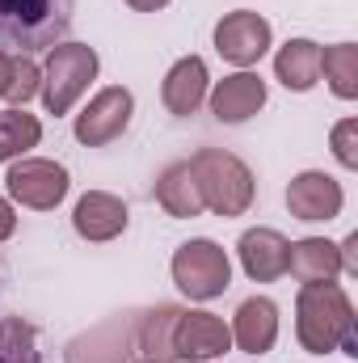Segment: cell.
<instances>
[{
  "label": "cell",
  "instance_id": "obj_11",
  "mask_svg": "<svg viewBox=\"0 0 358 363\" xmlns=\"http://www.w3.org/2000/svg\"><path fill=\"white\" fill-rule=\"evenodd\" d=\"M287 207L299 220H333L342 211V186L329 174H299L287 186Z\"/></svg>",
  "mask_w": 358,
  "mask_h": 363
},
{
  "label": "cell",
  "instance_id": "obj_25",
  "mask_svg": "<svg viewBox=\"0 0 358 363\" xmlns=\"http://www.w3.org/2000/svg\"><path fill=\"white\" fill-rule=\"evenodd\" d=\"M337 254H342V271L358 274V233L346 237V245H337Z\"/></svg>",
  "mask_w": 358,
  "mask_h": 363
},
{
  "label": "cell",
  "instance_id": "obj_26",
  "mask_svg": "<svg viewBox=\"0 0 358 363\" xmlns=\"http://www.w3.org/2000/svg\"><path fill=\"white\" fill-rule=\"evenodd\" d=\"M13 64H17V55L0 51V97H4V93H8V85H13Z\"/></svg>",
  "mask_w": 358,
  "mask_h": 363
},
{
  "label": "cell",
  "instance_id": "obj_13",
  "mask_svg": "<svg viewBox=\"0 0 358 363\" xmlns=\"http://www.w3.org/2000/svg\"><path fill=\"white\" fill-rule=\"evenodd\" d=\"M72 224H76V233L85 241H110V237H118L127 228V207H122V199H114L105 190H89L76 203Z\"/></svg>",
  "mask_w": 358,
  "mask_h": 363
},
{
  "label": "cell",
  "instance_id": "obj_18",
  "mask_svg": "<svg viewBox=\"0 0 358 363\" xmlns=\"http://www.w3.org/2000/svg\"><path fill=\"white\" fill-rule=\"evenodd\" d=\"M156 203L169 211V216H178V220H190V216H198L202 211V194H198V182L190 174V165L181 161V165H169L161 182H156Z\"/></svg>",
  "mask_w": 358,
  "mask_h": 363
},
{
  "label": "cell",
  "instance_id": "obj_27",
  "mask_svg": "<svg viewBox=\"0 0 358 363\" xmlns=\"http://www.w3.org/2000/svg\"><path fill=\"white\" fill-rule=\"evenodd\" d=\"M13 228H17V216H13V207L0 199V241H4V237H13Z\"/></svg>",
  "mask_w": 358,
  "mask_h": 363
},
{
  "label": "cell",
  "instance_id": "obj_21",
  "mask_svg": "<svg viewBox=\"0 0 358 363\" xmlns=\"http://www.w3.org/2000/svg\"><path fill=\"white\" fill-rule=\"evenodd\" d=\"M321 72L329 77V85L337 97H358V47L354 43H337L321 51Z\"/></svg>",
  "mask_w": 358,
  "mask_h": 363
},
{
  "label": "cell",
  "instance_id": "obj_9",
  "mask_svg": "<svg viewBox=\"0 0 358 363\" xmlns=\"http://www.w3.org/2000/svg\"><path fill=\"white\" fill-rule=\"evenodd\" d=\"M215 47H219L224 60H232V64H241V68H245V64H258L270 47V21L258 17V13H249V9L228 13V17L215 26Z\"/></svg>",
  "mask_w": 358,
  "mask_h": 363
},
{
  "label": "cell",
  "instance_id": "obj_4",
  "mask_svg": "<svg viewBox=\"0 0 358 363\" xmlns=\"http://www.w3.org/2000/svg\"><path fill=\"white\" fill-rule=\"evenodd\" d=\"M232 262L215 241H185L173 254V283L190 300H215L228 291Z\"/></svg>",
  "mask_w": 358,
  "mask_h": 363
},
{
  "label": "cell",
  "instance_id": "obj_23",
  "mask_svg": "<svg viewBox=\"0 0 358 363\" xmlns=\"http://www.w3.org/2000/svg\"><path fill=\"white\" fill-rule=\"evenodd\" d=\"M358 118H342L337 127H333V152H337V161L346 165V169H354L358 165Z\"/></svg>",
  "mask_w": 358,
  "mask_h": 363
},
{
  "label": "cell",
  "instance_id": "obj_7",
  "mask_svg": "<svg viewBox=\"0 0 358 363\" xmlns=\"http://www.w3.org/2000/svg\"><path fill=\"white\" fill-rule=\"evenodd\" d=\"M8 194L21 203V207H34V211H51L64 194H68V169L55 165V161H17L8 169Z\"/></svg>",
  "mask_w": 358,
  "mask_h": 363
},
{
  "label": "cell",
  "instance_id": "obj_19",
  "mask_svg": "<svg viewBox=\"0 0 358 363\" xmlns=\"http://www.w3.org/2000/svg\"><path fill=\"white\" fill-rule=\"evenodd\" d=\"M181 308H169V304H161V308H152V313H144L139 317V330H135V347L144 351V359H156V363H173V321H178Z\"/></svg>",
  "mask_w": 358,
  "mask_h": 363
},
{
  "label": "cell",
  "instance_id": "obj_14",
  "mask_svg": "<svg viewBox=\"0 0 358 363\" xmlns=\"http://www.w3.org/2000/svg\"><path fill=\"white\" fill-rule=\"evenodd\" d=\"M232 338H236V347L245 355H266L274 347V338H278V308H274V300H266V296L245 300L241 313H236Z\"/></svg>",
  "mask_w": 358,
  "mask_h": 363
},
{
  "label": "cell",
  "instance_id": "obj_6",
  "mask_svg": "<svg viewBox=\"0 0 358 363\" xmlns=\"http://www.w3.org/2000/svg\"><path fill=\"white\" fill-rule=\"evenodd\" d=\"M131 110H135V101H131V93L122 89V85L101 89L89 106L76 114V140H81V144H89V148L114 144V140L127 131Z\"/></svg>",
  "mask_w": 358,
  "mask_h": 363
},
{
  "label": "cell",
  "instance_id": "obj_2",
  "mask_svg": "<svg viewBox=\"0 0 358 363\" xmlns=\"http://www.w3.org/2000/svg\"><path fill=\"white\" fill-rule=\"evenodd\" d=\"M76 0H0V47L17 55L47 51L72 26Z\"/></svg>",
  "mask_w": 358,
  "mask_h": 363
},
{
  "label": "cell",
  "instance_id": "obj_10",
  "mask_svg": "<svg viewBox=\"0 0 358 363\" xmlns=\"http://www.w3.org/2000/svg\"><path fill=\"white\" fill-rule=\"evenodd\" d=\"M287 258H291V241L274 228H249L241 237V262L245 274L258 283H274L287 274Z\"/></svg>",
  "mask_w": 358,
  "mask_h": 363
},
{
  "label": "cell",
  "instance_id": "obj_24",
  "mask_svg": "<svg viewBox=\"0 0 358 363\" xmlns=\"http://www.w3.org/2000/svg\"><path fill=\"white\" fill-rule=\"evenodd\" d=\"M34 93H38V68L17 55V64H13V85H8L4 97H8V101H30Z\"/></svg>",
  "mask_w": 358,
  "mask_h": 363
},
{
  "label": "cell",
  "instance_id": "obj_17",
  "mask_svg": "<svg viewBox=\"0 0 358 363\" xmlns=\"http://www.w3.org/2000/svg\"><path fill=\"white\" fill-rule=\"evenodd\" d=\"M274 72H278V81H282L287 89H295V93L312 89V85L321 81V47H316L312 38H291V43L278 51Z\"/></svg>",
  "mask_w": 358,
  "mask_h": 363
},
{
  "label": "cell",
  "instance_id": "obj_8",
  "mask_svg": "<svg viewBox=\"0 0 358 363\" xmlns=\"http://www.w3.org/2000/svg\"><path fill=\"white\" fill-rule=\"evenodd\" d=\"M232 347V330L215 317V313H185L181 308L173 321V355L178 359H215Z\"/></svg>",
  "mask_w": 358,
  "mask_h": 363
},
{
  "label": "cell",
  "instance_id": "obj_15",
  "mask_svg": "<svg viewBox=\"0 0 358 363\" xmlns=\"http://www.w3.org/2000/svg\"><path fill=\"white\" fill-rule=\"evenodd\" d=\"M165 106H169V114H194L198 106H202V97H207V64L198 60V55H185L178 60L173 68H169V77H165Z\"/></svg>",
  "mask_w": 358,
  "mask_h": 363
},
{
  "label": "cell",
  "instance_id": "obj_16",
  "mask_svg": "<svg viewBox=\"0 0 358 363\" xmlns=\"http://www.w3.org/2000/svg\"><path fill=\"white\" fill-rule=\"evenodd\" d=\"M287 271L295 274L299 283H333V274L342 271V254H337L333 241H325V237H308V241L291 245Z\"/></svg>",
  "mask_w": 358,
  "mask_h": 363
},
{
  "label": "cell",
  "instance_id": "obj_28",
  "mask_svg": "<svg viewBox=\"0 0 358 363\" xmlns=\"http://www.w3.org/2000/svg\"><path fill=\"white\" fill-rule=\"evenodd\" d=\"M127 4H131L135 13H156V9H165L169 0H127Z\"/></svg>",
  "mask_w": 358,
  "mask_h": 363
},
{
  "label": "cell",
  "instance_id": "obj_5",
  "mask_svg": "<svg viewBox=\"0 0 358 363\" xmlns=\"http://www.w3.org/2000/svg\"><path fill=\"white\" fill-rule=\"evenodd\" d=\"M97 72V55L93 47H81V43H59L51 47L47 55V81H42V101L51 114H68L72 101L85 93V85Z\"/></svg>",
  "mask_w": 358,
  "mask_h": 363
},
{
  "label": "cell",
  "instance_id": "obj_1",
  "mask_svg": "<svg viewBox=\"0 0 358 363\" xmlns=\"http://www.w3.org/2000/svg\"><path fill=\"white\" fill-rule=\"evenodd\" d=\"M299 321V342L312 355H329L337 347H346L350 355H358L354 342V304L337 283H304L299 287V304H295Z\"/></svg>",
  "mask_w": 358,
  "mask_h": 363
},
{
  "label": "cell",
  "instance_id": "obj_12",
  "mask_svg": "<svg viewBox=\"0 0 358 363\" xmlns=\"http://www.w3.org/2000/svg\"><path fill=\"white\" fill-rule=\"evenodd\" d=\"M266 106V81L253 77V72H236V77H224L215 93H211V110L219 123H245L253 118L258 110Z\"/></svg>",
  "mask_w": 358,
  "mask_h": 363
},
{
  "label": "cell",
  "instance_id": "obj_20",
  "mask_svg": "<svg viewBox=\"0 0 358 363\" xmlns=\"http://www.w3.org/2000/svg\"><path fill=\"white\" fill-rule=\"evenodd\" d=\"M42 140V123L25 110H0V161H13L21 157L25 148H34Z\"/></svg>",
  "mask_w": 358,
  "mask_h": 363
},
{
  "label": "cell",
  "instance_id": "obj_22",
  "mask_svg": "<svg viewBox=\"0 0 358 363\" xmlns=\"http://www.w3.org/2000/svg\"><path fill=\"white\" fill-rule=\"evenodd\" d=\"M0 363H42L34 351V330L21 317H0Z\"/></svg>",
  "mask_w": 358,
  "mask_h": 363
},
{
  "label": "cell",
  "instance_id": "obj_29",
  "mask_svg": "<svg viewBox=\"0 0 358 363\" xmlns=\"http://www.w3.org/2000/svg\"><path fill=\"white\" fill-rule=\"evenodd\" d=\"M139 363H156V359H139Z\"/></svg>",
  "mask_w": 358,
  "mask_h": 363
},
{
  "label": "cell",
  "instance_id": "obj_3",
  "mask_svg": "<svg viewBox=\"0 0 358 363\" xmlns=\"http://www.w3.org/2000/svg\"><path fill=\"white\" fill-rule=\"evenodd\" d=\"M185 165H190V174L198 182L202 207H211L224 220L249 211V203H253V174H249V165L241 157H232L224 148H202Z\"/></svg>",
  "mask_w": 358,
  "mask_h": 363
}]
</instances>
